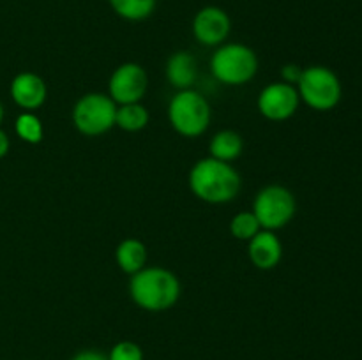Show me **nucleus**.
Instances as JSON below:
<instances>
[{
    "label": "nucleus",
    "mask_w": 362,
    "mask_h": 360,
    "mask_svg": "<svg viewBox=\"0 0 362 360\" xmlns=\"http://www.w3.org/2000/svg\"><path fill=\"white\" fill-rule=\"evenodd\" d=\"M296 88L300 101L315 112H331L339 104L343 95L338 74L325 66L304 67Z\"/></svg>",
    "instance_id": "obj_5"
},
{
    "label": "nucleus",
    "mask_w": 362,
    "mask_h": 360,
    "mask_svg": "<svg viewBox=\"0 0 362 360\" xmlns=\"http://www.w3.org/2000/svg\"><path fill=\"white\" fill-rule=\"evenodd\" d=\"M129 295L140 309L161 313L179 302L180 281L168 268L145 267L131 275Z\"/></svg>",
    "instance_id": "obj_2"
},
{
    "label": "nucleus",
    "mask_w": 362,
    "mask_h": 360,
    "mask_svg": "<svg viewBox=\"0 0 362 360\" xmlns=\"http://www.w3.org/2000/svg\"><path fill=\"white\" fill-rule=\"evenodd\" d=\"M260 229V222L251 210L239 212L230 221V233H232L233 239L243 240V242H250Z\"/></svg>",
    "instance_id": "obj_19"
},
{
    "label": "nucleus",
    "mask_w": 362,
    "mask_h": 360,
    "mask_svg": "<svg viewBox=\"0 0 362 360\" xmlns=\"http://www.w3.org/2000/svg\"><path fill=\"white\" fill-rule=\"evenodd\" d=\"M148 109L141 102H131V104L117 106L115 127L126 131V133H138L148 126Z\"/></svg>",
    "instance_id": "obj_16"
},
{
    "label": "nucleus",
    "mask_w": 362,
    "mask_h": 360,
    "mask_svg": "<svg viewBox=\"0 0 362 360\" xmlns=\"http://www.w3.org/2000/svg\"><path fill=\"white\" fill-rule=\"evenodd\" d=\"M108 360H144V349L133 341H119L110 349Z\"/></svg>",
    "instance_id": "obj_20"
},
{
    "label": "nucleus",
    "mask_w": 362,
    "mask_h": 360,
    "mask_svg": "<svg viewBox=\"0 0 362 360\" xmlns=\"http://www.w3.org/2000/svg\"><path fill=\"white\" fill-rule=\"evenodd\" d=\"M14 131L21 141L30 145L41 143L42 136H45V127H42L41 119L34 112H21L14 122Z\"/></svg>",
    "instance_id": "obj_18"
},
{
    "label": "nucleus",
    "mask_w": 362,
    "mask_h": 360,
    "mask_svg": "<svg viewBox=\"0 0 362 360\" xmlns=\"http://www.w3.org/2000/svg\"><path fill=\"white\" fill-rule=\"evenodd\" d=\"M117 104L108 94L81 95L73 108V124L83 136H101L115 127Z\"/></svg>",
    "instance_id": "obj_7"
},
{
    "label": "nucleus",
    "mask_w": 362,
    "mask_h": 360,
    "mask_svg": "<svg viewBox=\"0 0 362 360\" xmlns=\"http://www.w3.org/2000/svg\"><path fill=\"white\" fill-rule=\"evenodd\" d=\"M2 120H4V106L2 102H0V124H2Z\"/></svg>",
    "instance_id": "obj_24"
},
{
    "label": "nucleus",
    "mask_w": 362,
    "mask_h": 360,
    "mask_svg": "<svg viewBox=\"0 0 362 360\" xmlns=\"http://www.w3.org/2000/svg\"><path fill=\"white\" fill-rule=\"evenodd\" d=\"M191 30L200 44L218 48L228 39L230 30H232V20L221 7L205 6L194 14Z\"/></svg>",
    "instance_id": "obj_10"
},
{
    "label": "nucleus",
    "mask_w": 362,
    "mask_h": 360,
    "mask_svg": "<svg viewBox=\"0 0 362 360\" xmlns=\"http://www.w3.org/2000/svg\"><path fill=\"white\" fill-rule=\"evenodd\" d=\"M113 13L126 21H144L154 13L158 0H108Z\"/></svg>",
    "instance_id": "obj_17"
},
{
    "label": "nucleus",
    "mask_w": 362,
    "mask_h": 360,
    "mask_svg": "<svg viewBox=\"0 0 362 360\" xmlns=\"http://www.w3.org/2000/svg\"><path fill=\"white\" fill-rule=\"evenodd\" d=\"M9 148H11L9 136H7L6 131L0 127V159H4L7 154H9Z\"/></svg>",
    "instance_id": "obj_23"
},
{
    "label": "nucleus",
    "mask_w": 362,
    "mask_h": 360,
    "mask_svg": "<svg viewBox=\"0 0 362 360\" xmlns=\"http://www.w3.org/2000/svg\"><path fill=\"white\" fill-rule=\"evenodd\" d=\"M165 74L168 83L172 85L177 90H187V88H193V83L197 81L198 69H197V59L191 55L186 49H180L175 52L173 55H170V59L166 60Z\"/></svg>",
    "instance_id": "obj_13"
},
{
    "label": "nucleus",
    "mask_w": 362,
    "mask_h": 360,
    "mask_svg": "<svg viewBox=\"0 0 362 360\" xmlns=\"http://www.w3.org/2000/svg\"><path fill=\"white\" fill-rule=\"evenodd\" d=\"M115 261L126 274L133 275L147 267V247L138 239H124L117 246Z\"/></svg>",
    "instance_id": "obj_14"
},
{
    "label": "nucleus",
    "mask_w": 362,
    "mask_h": 360,
    "mask_svg": "<svg viewBox=\"0 0 362 360\" xmlns=\"http://www.w3.org/2000/svg\"><path fill=\"white\" fill-rule=\"evenodd\" d=\"M148 88L147 71L136 62H124L112 73L108 81V95L117 106L141 102Z\"/></svg>",
    "instance_id": "obj_8"
},
{
    "label": "nucleus",
    "mask_w": 362,
    "mask_h": 360,
    "mask_svg": "<svg viewBox=\"0 0 362 360\" xmlns=\"http://www.w3.org/2000/svg\"><path fill=\"white\" fill-rule=\"evenodd\" d=\"M9 94L18 108H21L23 112H35L46 102L48 87H46V81L39 74L23 71V73L16 74L13 78Z\"/></svg>",
    "instance_id": "obj_11"
},
{
    "label": "nucleus",
    "mask_w": 362,
    "mask_h": 360,
    "mask_svg": "<svg viewBox=\"0 0 362 360\" xmlns=\"http://www.w3.org/2000/svg\"><path fill=\"white\" fill-rule=\"evenodd\" d=\"M189 189L198 200L211 205L228 203L239 194L243 180L232 162H223L214 157H204L191 168Z\"/></svg>",
    "instance_id": "obj_1"
},
{
    "label": "nucleus",
    "mask_w": 362,
    "mask_h": 360,
    "mask_svg": "<svg viewBox=\"0 0 362 360\" xmlns=\"http://www.w3.org/2000/svg\"><path fill=\"white\" fill-rule=\"evenodd\" d=\"M244 150V141L239 133L232 129H223L212 136L209 143V152L211 157L218 159L223 162H233L240 157Z\"/></svg>",
    "instance_id": "obj_15"
},
{
    "label": "nucleus",
    "mask_w": 362,
    "mask_h": 360,
    "mask_svg": "<svg viewBox=\"0 0 362 360\" xmlns=\"http://www.w3.org/2000/svg\"><path fill=\"white\" fill-rule=\"evenodd\" d=\"M211 73L219 83L243 87L258 73V56L243 42H223L211 56Z\"/></svg>",
    "instance_id": "obj_3"
},
{
    "label": "nucleus",
    "mask_w": 362,
    "mask_h": 360,
    "mask_svg": "<svg viewBox=\"0 0 362 360\" xmlns=\"http://www.w3.org/2000/svg\"><path fill=\"white\" fill-rule=\"evenodd\" d=\"M247 256L251 263L260 270H272L279 265L283 258V244L276 232L260 229L247 242Z\"/></svg>",
    "instance_id": "obj_12"
},
{
    "label": "nucleus",
    "mask_w": 362,
    "mask_h": 360,
    "mask_svg": "<svg viewBox=\"0 0 362 360\" xmlns=\"http://www.w3.org/2000/svg\"><path fill=\"white\" fill-rule=\"evenodd\" d=\"M300 74H303V67H299L297 64H285V66L281 67V81L293 85V87L299 83Z\"/></svg>",
    "instance_id": "obj_21"
},
{
    "label": "nucleus",
    "mask_w": 362,
    "mask_h": 360,
    "mask_svg": "<svg viewBox=\"0 0 362 360\" xmlns=\"http://www.w3.org/2000/svg\"><path fill=\"white\" fill-rule=\"evenodd\" d=\"M211 104L200 92L187 88L177 90L168 104V120L175 133L184 138H198L209 129Z\"/></svg>",
    "instance_id": "obj_4"
},
{
    "label": "nucleus",
    "mask_w": 362,
    "mask_h": 360,
    "mask_svg": "<svg viewBox=\"0 0 362 360\" xmlns=\"http://www.w3.org/2000/svg\"><path fill=\"white\" fill-rule=\"evenodd\" d=\"M299 104L300 97L297 88L285 81H274L262 88L257 101L260 115L271 122H285L292 119L299 109Z\"/></svg>",
    "instance_id": "obj_9"
},
{
    "label": "nucleus",
    "mask_w": 362,
    "mask_h": 360,
    "mask_svg": "<svg viewBox=\"0 0 362 360\" xmlns=\"http://www.w3.org/2000/svg\"><path fill=\"white\" fill-rule=\"evenodd\" d=\"M71 360H108V355L99 349H81V352L74 353Z\"/></svg>",
    "instance_id": "obj_22"
},
{
    "label": "nucleus",
    "mask_w": 362,
    "mask_h": 360,
    "mask_svg": "<svg viewBox=\"0 0 362 360\" xmlns=\"http://www.w3.org/2000/svg\"><path fill=\"white\" fill-rule=\"evenodd\" d=\"M297 210V201L292 191L279 184L262 187L253 201V212L262 229L276 232L288 224Z\"/></svg>",
    "instance_id": "obj_6"
}]
</instances>
